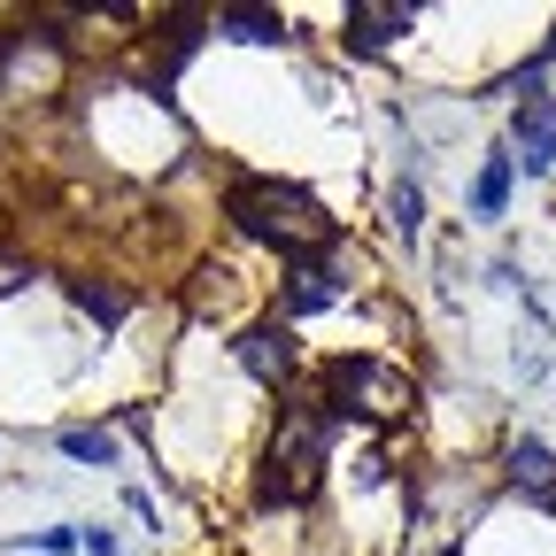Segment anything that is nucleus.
Returning <instances> with one entry per match:
<instances>
[{"instance_id":"ddd939ff","label":"nucleus","mask_w":556,"mask_h":556,"mask_svg":"<svg viewBox=\"0 0 556 556\" xmlns=\"http://www.w3.org/2000/svg\"><path fill=\"white\" fill-rule=\"evenodd\" d=\"M62 456H78V464H116V441L101 426H70L62 433Z\"/></svg>"},{"instance_id":"9d476101","label":"nucleus","mask_w":556,"mask_h":556,"mask_svg":"<svg viewBox=\"0 0 556 556\" xmlns=\"http://www.w3.org/2000/svg\"><path fill=\"white\" fill-rule=\"evenodd\" d=\"M503 201H510V155H495L479 170V186H471V208L479 217H503Z\"/></svg>"},{"instance_id":"423d86ee","label":"nucleus","mask_w":556,"mask_h":556,"mask_svg":"<svg viewBox=\"0 0 556 556\" xmlns=\"http://www.w3.org/2000/svg\"><path fill=\"white\" fill-rule=\"evenodd\" d=\"M394 31H409V9H348V47L356 54H387Z\"/></svg>"},{"instance_id":"f257e3e1","label":"nucleus","mask_w":556,"mask_h":556,"mask_svg":"<svg viewBox=\"0 0 556 556\" xmlns=\"http://www.w3.org/2000/svg\"><path fill=\"white\" fill-rule=\"evenodd\" d=\"M225 217H232L248 240L294 255V263H317V255L332 248V217L317 208V193L278 186V178H240V186L225 193Z\"/></svg>"},{"instance_id":"1a4fd4ad","label":"nucleus","mask_w":556,"mask_h":556,"mask_svg":"<svg viewBox=\"0 0 556 556\" xmlns=\"http://www.w3.org/2000/svg\"><path fill=\"white\" fill-rule=\"evenodd\" d=\"M217 31L240 39V47H270V39H287V16H278V9H225Z\"/></svg>"},{"instance_id":"6e6552de","label":"nucleus","mask_w":556,"mask_h":556,"mask_svg":"<svg viewBox=\"0 0 556 556\" xmlns=\"http://www.w3.org/2000/svg\"><path fill=\"white\" fill-rule=\"evenodd\" d=\"M510 486H526V495H556V448L541 441H510Z\"/></svg>"},{"instance_id":"7ed1b4c3","label":"nucleus","mask_w":556,"mask_h":556,"mask_svg":"<svg viewBox=\"0 0 556 556\" xmlns=\"http://www.w3.org/2000/svg\"><path fill=\"white\" fill-rule=\"evenodd\" d=\"M417 394H409V379L394 371V364H379V356H348V364H332V409H356V417H402Z\"/></svg>"},{"instance_id":"20e7f679","label":"nucleus","mask_w":556,"mask_h":556,"mask_svg":"<svg viewBox=\"0 0 556 556\" xmlns=\"http://www.w3.org/2000/svg\"><path fill=\"white\" fill-rule=\"evenodd\" d=\"M232 356H240V371H248V379H263V387H278V379H287V371H294V340H287V332H278V325H248V332L232 340Z\"/></svg>"},{"instance_id":"f03ea898","label":"nucleus","mask_w":556,"mask_h":556,"mask_svg":"<svg viewBox=\"0 0 556 556\" xmlns=\"http://www.w3.org/2000/svg\"><path fill=\"white\" fill-rule=\"evenodd\" d=\"M325 486V426L317 409H287L263 448V503H309Z\"/></svg>"},{"instance_id":"0eeeda50","label":"nucleus","mask_w":556,"mask_h":556,"mask_svg":"<svg viewBox=\"0 0 556 556\" xmlns=\"http://www.w3.org/2000/svg\"><path fill=\"white\" fill-rule=\"evenodd\" d=\"M340 302V278L325 270V263H294V278H287V309L294 317H317V309H332Z\"/></svg>"},{"instance_id":"39448f33","label":"nucleus","mask_w":556,"mask_h":556,"mask_svg":"<svg viewBox=\"0 0 556 556\" xmlns=\"http://www.w3.org/2000/svg\"><path fill=\"white\" fill-rule=\"evenodd\" d=\"M510 163H526V170H548L556 163V109L541 101V93H526V109L510 116Z\"/></svg>"},{"instance_id":"4468645a","label":"nucleus","mask_w":556,"mask_h":556,"mask_svg":"<svg viewBox=\"0 0 556 556\" xmlns=\"http://www.w3.org/2000/svg\"><path fill=\"white\" fill-rule=\"evenodd\" d=\"M24 278H31V270H24V263H0V302H9V294H16V287H24Z\"/></svg>"},{"instance_id":"9b49d317","label":"nucleus","mask_w":556,"mask_h":556,"mask_svg":"<svg viewBox=\"0 0 556 556\" xmlns=\"http://www.w3.org/2000/svg\"><path fill=\"white\" fill-rule=\"evenodd\" d=\"M387 217H394V232H402V240L426 232V193H417V178H402V186L387 193Z\"/></svg>"},{"instance_id":"f8f14e48","label":"nucleus","mask_w":556,"mask_h":556,"mask_svg":"<svg viewBox=\"0 0 556 556\" xmlns=\"http://www.w3.org/2000/svg\"><path fill=\"white\" fill-rule=\"evenodd\" d=\"M70 294H78V309H86V317H101V325H124V309H131V294H116V287H93V278H78Z\"/></svg>"}]
</instances>
